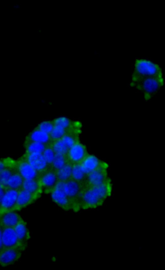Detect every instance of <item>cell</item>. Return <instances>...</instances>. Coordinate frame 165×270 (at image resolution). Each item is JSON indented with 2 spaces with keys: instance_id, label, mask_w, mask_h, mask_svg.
Segmentation results:
<instances>
[{
  "instance_id": "7c38bea8",
  "label": "cell",
  "mask_w": 165,
  "mask_h": 270,
  "mask_svg": "<svg viewBox=\"0 0 165 270\" xmlns=\"http://www.w3.org/2000/svg\"><path fill=\"white\" fill-rule=\"evenodd\" d=\"M107 168H101L88 175L85 185L96 186L110 180L108 177Z\"/></svg>"
},
{
  "instance_id": "d6a6232c",
  "label": "cell",
  "mask_w": 165,
  "mask_h": 270,
  "mask_svg": "<svg viewBox=\"0 0 165 270\" xmlns=\"http://www.w3.org/2000/svg\"><path fill=\"white\" fill-rule=\"evenodd\" d=\"M2 228L0 226V253L4 249L2 240Z\"/></svg>"
},
{
  "instance_id": "5b68a950",
  "label": "cell",
  "mask_w": 165,
  "mask_h": 270,
  "mask_svg": "<svg viewBox=\"0 0 165 270\" xmlns=\"http://www.w3.org/2000/svg\"><path fill=\"white\" fill-rule=\"evenodd\" d=\"M26 249L19 246L3 249L0 253V266L6 267L14 264L20 260Z\"/></svg>"
},
{
  "instance_id": "9c48e42d",
  "label": "cell",
  "mask_w": 165,
  "mask_h": 270,
  "mask_svg": "<svg viewBox=\"0 0 165 270\" xmlns=\"http://www.w3.org/2000/svg\"><path fill=\"white\" fill-rule=\"evenodd\" d=\"M39 180L45 194L51 193L59 182L57 172L53 170H49L41 175Z\"/></svg>"
},
{
  "instance_id": "ffe728a7",
  "label": "cell",
  "mask_w": 165,
  "mask_h": 270,
  "mask_svg": "<svg viewBox=\"0 0 165 270\" xmlns=\"http://www.w3.org/2000/svg\"><path fill=\"white\" fill-rule=\"evenodd\" d=\"M55 126L68 130H81L82 125L80 122L73 121L66 117H60L53 120Z\"/></svg>"
},
{
  "instance_id": "9a60e30c",
  "label": "cell",
  "mask_w": 165,
  "mask_h": 270,
  "mask_svg": "<svg viewBox=\"0 0 165 270\" xmlns=\"http://www.w3.org/2000/svg\"><path fill=\"white\" fill-rule=\"evenodd\" d=\"M24 219L16 211H10L0 214V226L2 228H14L24 221Z\"/></svg>"
},
{
  "instance_id": "e0dca14e",
  "label": "cell",
  "mask_w": 165,
  "mask_h": 270,
  "mask_svg": "<svg viewBox=\"0 0 165 270\" xmlns=\"http://www.w3.org/2000/svg\"><path fill=\"white\" fill-rule=\"evenodd\" d=\"M25 141L39 143L47 146L51 145L53 144L49 134L36 128L28 134Z\"/></svg>"
},
{
  "instance_id": "1f68e13d",
  "label": "cell",
  "mask_w": 165,
  "mask_h": 270,
  "mask_svg": "<svg viewBox=\"0 0 165 270\" xmlns=\"http://www.w3.org/2000/svg\"><path fill=\"white\" fill-rule=\"evenodd\" d=\"M6 189H7L4 186V185L0 183V204H1L2 199L6 191Z\"/></svg>"
},
{
  "instance_id": "8992f818",
  "label": "cell",
  "mask_w": 165,
  "mask_h": 270,
  "mask_svg": "<svg viewBox=\"0 0 165 270\" xmlns=\"http://www.w3.org/2000/svg\"><path fill=\"white\" fill-rule=\"evenodd\" d=\"M21 158L28 162L40 176L47 171L51 170L42 153L25 152Z\"/></svg>"
},
{
  "instance_id": "4dcf8cb0",
  "label": "cell",
  "mask_w": 165,
  "mask_h": 270,
  "mask_svg": "<svg viewBox=\"0 0 165 270\" xmlns=\"http://www.w3.org/2000/svg\"><path fill=\"white\" fill-rule=\"evenodd\" d=\"M16 160L12 158L7 157L0 159V173L5 170L6 168L15 165Z\"/></svg>"
},
{
  "instance_id": "44dd1931",
  "label": "cell",
  "mask_w": 165,
  "mask_h": 270,
  "mask_svg": "<svg viewBox=\"0 0 165 270\" xmlns=\"http://www.w3.org/2000/svg\"><path fill=\"white\" fill-rule=\"evenodd\" d=\"M24 181V179L17 171L9 180L5 187L7 189L20 191L22 189Z\"/></svg>"
},
{
  "instance_id": "6da1fadb",
  "label": "cell",
  "mask_w": 165,
  "mask_h": 270,
  "mask_svg": "<svg viewBox=\"0 0 165 270\" xmlns=\"http://www.w3.org/2000/svg\"><path fill=\"white\" fill-rule=\"evenodd\" d=\"M111 193V180L96 186L85 185L80 196V209H93L102 206Z\"/></svg>"
},
{
  "instance_id": "7a4b0ae2",
  "label": "cell",
  "mask_w": 165,
  "mask_h": 270,
  "mask_svg": "<svg viewBox=\"0 0 165 270\" xmlns=\"http://www.w3.org/2000/svg\"><path fill=\"white\" fill-rule=\"evenodd\" d=\"M146 78L163 79L162 69L159 65L144 59L136 60L131 82Z\"/></svg>"
},
{
  "instance_id": "277c9868",
  "label": "cell",
  "mask_w": 165,
  "mask_h": 270,
  "mask_svg": "<svg viewBox=\"0 0 165 270\" xmlns=\"http://www.w3.org/2000/svg\"><path fill=\"white\" fill-rule=\"evenodd\" d=\"M84 187V184L72 179L67 181L63 182V190L71 201L72 205V210L75 212H78L81 210L80 196Z\"/></svg>"
},
{
  "instance_id": "30bf717a",
  "label": "cell",
  "mask_w": 165,
  "mask_h": 270,
  "mask_svg": "<svg viewBox=\"0 0 165 270\" xmlns=\"http://www.w3.org/2000/svg\"><path fill=\"white\" fill-rule=\"evenodd\" d=\"M19 191L6 189V191L0 204V214L15 211V208L17 201Z\"/></svg>"
},
{
  "instance_id": "484cf974",
  "label": "cell",
  "mask_w": 165,
  "mask_h": 270,
  "mask_svg": "<svg viewBox=\"0 0 165 270\" xmlns=\"http://www.w3.org/2000/svg\"><path fill=\"white\" fill-rule=\"evenodd\" d=\"M75 130H68L60 126L55 125L53 131L49 134V136H50L51 139L53 143L54 142L62 139L66 134Z\"/></svg>"
},
{
  "instance_id": "7402d4cb",
  "label": "cell",
  "mask_w": 165,
  "mask_h": 270,
  "mask_svg": "<svg viewBox=\"0 0 165 270\" xmlns=\"http://www.w3.org/2000/svg\"><path fill=\"white\" fill-rule=\"evenodd\" d=\"M47 146L45 144L37 142L25 141L24 142L25 152L28 153H38L42 154Z\"/></svg>"
},
{
  "instance_id": "f1b7e54d",
  "label": "cell",
  "mask_w": 165,
  "mask_h": 270,
  "mask_svg": "<svg viewBox=\"0 0 165 270\" xmlns=\"http://www.w3.org/2000/svg\"><path fill=\"white\" fill-rule=\"evenodd\" d=\"M42 155L46 162L51 169V166L56 155L55 151L52 148V145L48 146L46 147L44 150Z\"/></svg>"
},
{
  "instance_id": "5bb4252c",
  "label": "cell",
  "mask_w": 165,
  "mask_h": 270,
  "mask_svg": "<svg viewBox=\"0 0 165 270\" xmlns=\"http://www.w3.org/2000/svg\"><path fill=\"white\" fill-rule=\"evenodd\" d=\"M40 197L33 194L23 189L19 191V195L16 201L15 211H20L28 206L35 203Z\"/></svg>"
},
{
  "instance_id": "8fae6325",
  "label": "cell",
  "mask_w": 165,
  "mask_h": 270,
  "mask_svg": "<svg viewBox=\"0 0 165 270\" xmlns=\"http://www.w3.org/2000/svg\"><path fill=\"white\" fill-rule=\"evenodd\" d=\"M82 170L88 175L101 168H108V165L94 155H88L80 164Z\"/></svg>"
},
{
  "instance_id": "3957f363",
  "label": "cell",
  "mask_w": 165,
  "mask_h": 270,
  "mask_svg": "<svg viewBox=\"0 0 165 270\" xmlns=\"http://www.w3.org/2000/svg\"><path fill=\"white\" fill-rule=\"evenodd\" d=\"M164 79L146 78L139 81L131 82V86L144 94L146 101L150 100L164 86Z\"/></svg>"
},
{
  "instance_id": "ba28073f",
  "label": "cell",
  "mask_w": 165,
  "mask_h": 270,
  "mask_svg": "<svg viewBox=\"0 0 165 270\" xmlns=\"http://www.w3.org/2000/svg\"><path fill=\"white\" fill-rule=\"evenodd\" d=\"M88 155L86 147L79 141L70 149L67 157L68 162L74 165L80 164Z\"/></svg>"
},
{
  "instance_id": "ac0fdd59",
  "label": "cell",
  "mask_w": 165,
  "mask_h": 270,
  "mask_svg": "<svg viewBox=\"0 0 165 270\" xmlns=\"http://www.w3.org/2000/svg\"><path fill=\"white\" fill-rule=\"evenodd\" d=\"M14 229L20 245L27 248L31 235L26 222L25 221L22 222Z\"/></svg>"
},
{
  "instance_id": "4316f807",
  "label": "cell",
  "mask_w": 165,
  "mask_h": 270,
  "mask_svg": "<svg viewBox=\"0 0 165 270\" xmlns=\"http://www.w3.org/2000/svg\"><path fill=\"white\" fill-rule=\"evenodd\" d=\"M67 163L68 161L67 155L56 154L51 166V170L57 172Z\"/></svg>"
},
{
  "instance_id": "cb8c5ba5",
  "label": "cell",
  "mask_w": 165,
  "mask_h": 270,
  "mask_svg": "<svg viewBox=\"0 0 165 270\" xmlns=\"http://www.w3.org/2000/svg\"><path fill=\"white\" fill-rule=\"evenodd\" d=\"M87 175L85 173L80 164L74 165L72 168V179L85 185Z\"/></svg>"
},
{
  "instance_id": "d4e9b609",
  "label": "cell",
  "mask_w": 165,
  "mask_h": 270,
  "mask_svg": "<svg viewBox=\"0 0 165 270\" xmlns=\"http://www.w3.org/2000/svg\"><path fill=\"white\" fill-rule=\"evenodd\" d=\"M17 171L16 164L5 169L4 171L0 173V183L2 184L5 187V185L9 180Z\"/></svg>"
},
{
  "instance_id": "52a82bcc",
  "label": "cell",
  "mask_w": 165,
  "mask_h": 270,
  "mask_svg": "<svg viewBox=\"0 0 165 270\" xmlns=\"http://www.w3.org/2000/svg\"><path fill=\"white\" fill-rule=\"evenodd\" d=\"M63 181H59L56 187L51 193L52 198L55 203L66 211L72 210L71 201L63 189Z\"/></svg>"
},
{
  "instance_id": "4fadbf2b",
  "label": "cell",
  "mask_w": 165,
  "mask_h": 270,
  "mask_svg": "<svg viewBox=\"0 0 165 270\" xmlns=\"http://www.w3.org/2000/svg\"><path fill=\"white\" fill-rule=\"evenodd\" d=\"M16 167L24 180L37 179L40 176L28 162L21 158L16 160Z\"/></svg>"
},
{
  "instance_id": "d6986e66",
  "label": "cell",
  "mask_w": 165,
  "mask_h": 270,
  "mask_svg": "<svg viewBox=\"0 0 165 270\" xmlns=\"http://www.w3.org/2000/svg\"><path fill=\"white\" fill-rule=\"evenodd\" d=\"M22 189L40 197L41 196L43 192L39 178L34 180H24Z\"/></svg>"
},
{
  "instance_id": "603a6c76",
  "label": "cell",
  "mask_w": 165,
  "mask_h": 270,
  "mask_svg": "<svg viewBox=\"0 0 165 270\" xmlns=\"http://www.w3.org/2000/svg\"><path fill=\"white\" fill-rule=\"evenodd\" d=\"M73 165L69 162L57 171L59 181L65 182L72 179Z\"/></svg>"
},
{
  "instance_id": "f546056e",
  "label": "cell",
  "mask_w": 165,
  "mask_h": 270,
  "mask_svg": "<svg viewBox=\"0 0 165 270\" xmlns=\"http://www.w3.org/2000/svg\"><path fill=\"white\" fill-rule=\"evenodd\" d=\"M55 127L53 121H46L41 122L35 128L48 134H50Z\"/></svg>"
},
{
  "instance_id": "2e32d148",
  "label": "cell",
  "mask_w": 165,
  "mask_h": 270,
  "mask_svg": "<svg viewBox=\"0 0 165 270\" xmlns=\"http://www.w3.org/2000/svg\"><path fill=\"white\" fill-rule=\"evenodd\" d=\"M2 240L4 249L21 246L13 228H2Z\"/></svg>"
},
{
  "instance_id": "83f0119b",
  "label": "cell",
  "mask_w": 165,
  "mask_h": 270,
  "mask_svg": "<svg viewBox=\"0 0 165 270\" xmlns=\"http://www.w3.org/2000/svg\"><path fill=\"white\" fill-rule=\"evenodd\" d=\"M52 146L55 153L58 154L67 155L69 150L61 140L54 142Z\"/></svg>"
}]
</instances>
